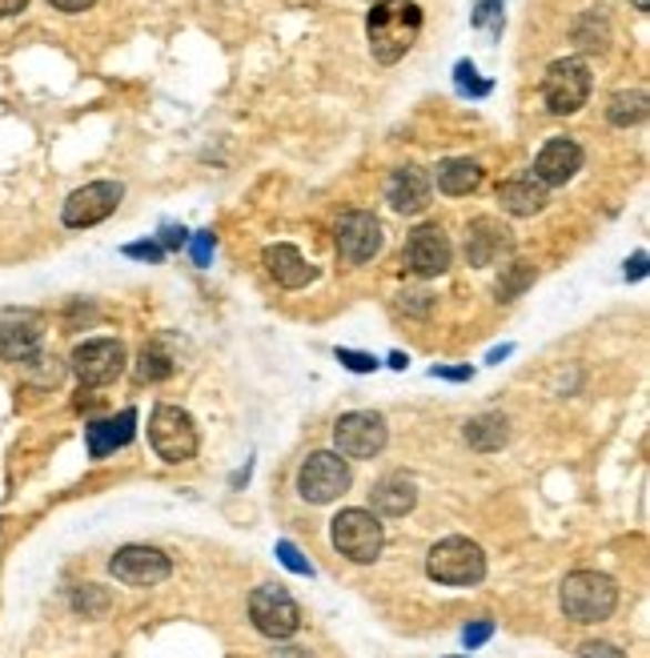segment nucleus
I'll return each instance as SVG.
<instances>
[{
	"instance_id": "37998d69",
	"label": "nucleus",
	"mask_w": 650,
	"mask_h": 658,
	"mask_svg": "<svg viewBox=\"0 0 650 658\" xmlns=\"http://www.w3.org/2000/svg\"><path fill=\"white\" fill-rule=\"evenodd\" d=\"M634 9H639V12H647V9H650V0H634Z\"/></svg>"
},
{
	"instance_id": "6ab92c4d",
	"label": "nucleus",
	"mask_w": 650,
	"mask_h": 658,
	"mask_svg": "<svg viewBox=\"0 0 650 658\" xmlns=\"http://www.w3.org/2000/svg\"><path fill=\"white\" fill-rule=\"evenodd\" d=\"M414 502H418V490H414V482L406 474H386L369 490V510L378 514V518H402V514L414 510Z\"/></svg>"
},
{
	"instance_id": "4be33fe9",
	"label": "nucleus",
	"mask_w": 650,
	"mask_h": 658,
	"mask_svg": "<svg viewBox=\"0 0 650 658\" xmlns=\"http://www.w3.org/2000/svg\"><path fill=\"white\" fill-rule=\"evenodd\" d=\"M498 201H502V210L515 213V217H535L546 205V185L535 173H530V178H515L498 189Z\"/></svg>"
},
{
	"instance_id": "aec40b11",
	"label": "nucleus",
	"mask_w": 650,
	"mask_h": 658,
	"mask_svg": "<svg viewBox=\"0 0 650 658\" xmlns=\"http://www.w3.org/2000/svg\"><path fill=\"white\" fill-rule=\"evenodd\" d=\"M133 429H136V414H133V409H121L116 418L93 422V426L84 429L89 454H93V458H109L116 446H129V442H133Z\"/></svg>"
},
{
	"instance_id": "c85d7f7f",
	"label": "nucleus",
	"mask_w": 650,
	"mask_h": 658,
	"mask_svg": "<svg viewBox=\"0 0 650 658\" xmlns=\"http://www.w3.org/2000/svg\"><path fill=\"white\" fill-rule=\"evenodd\" d=\"M474 29H490L494 37L502 32V0H478L474 9Z\"/></svg>"
},
{
	"instance_id": "dca6fc26",
	"label": "nucleus",
	"mask_w": 650,
	"mask_h": 658,
	"mask_svg": "<svg viewBox=\"0 0 650 658\" xmlns=\"http://www.w3.org/2000/svg\"><path fill=\"white\" fill-rule=\"evenodd\" d=\"M510 250H515V237H510V230H506L502 221L478 217L470 225V233H466V262L478 265V270L502 262Z\"/></svg>"
},
{
	"instance_id": "f257e3e1",
	"label": "nucleus",
	"mask_w": 650,
	"mask_h": 658,
	"mask_svg": "<svg viewBox=\"0 0 650 658\" xmlns=\"http://www.w3.org/2000/svg\"><path fill=\"white\" fill-rule=\"evenodd\" d=\"M422 32V9L414 0H374L366 17L369 53L378 64H398Z\"/></svg>"
},
{
	"instance_id": "bb28decb",
	"label": "nucleus",
	"mask_w": 650,
	"mask_h": 658,
	"mask_svg": "<svg viewBox=\"0 0 650 658\" xmlns=\"http://www.w3.org/2000/svg\"><path fill=\"white\" fill-rule=\"evenodd\" d=\"M530 282H535V270H530V265H526V262L506 265L502 282H498V297H502V302H515L518 293H522Z\"/></svg>"
},
{
	"instance_id": "f8f14e48",
	"label": "nucleus",
	"mask_w": 650,
	"mask_h": 658,
	"mask_svg": "<svg viewBox=\"0 0 650 658\" xmlns=\"http://www.w3.org/2000/svg\"><path fill=\"white\" fill-rule=\"evenodd\" d=\"M109 575L125 586H161L173 575V566L158 546H121L109 558Z\"/></svg>"
},
{
	"instance_id": "1a4fd4ad",
	"label": "nucleus",
	"mask_w": 650,
	"mask_h": 658,
	"mask_svg": "<svg viewBox=\"0 0 650 658\" xmlns=\"http://www.w3.org/2000/svg\"><path fill=\"white\" fill-rule=\"evenodd\" d=\"M386 422L382 414H369V409H354V414H342L334 426V442L342 449V458H378L386 449Z\"/></svg>"
},
{
	"instance_id": "412c9836",
	"label": "nucleus",
	"mask_w": 650,
	"mask_h": 658,
	"mask_svg": "<svg viewBox=\"0 0 650 658\" xmlns=\"http://www.w3.org/2000/svg\"><path fill=\"white\" fill-rule=\"evenodd\" d=\"M265 270H270L273 282L285 285V290H302V285L314 282V265L305 262L294 245H285V241L265 250Z\"/></svg>"
},
{
	"instance_id": "2f4dec72",
	"label": "nucleus",
	"mask_w": 650,
	"mask_h": 658,
	"mask_svg": "<svg viewBox=\"0 0 650 658\" xmlns=\"http://www.w3.org/2000/svg\"><path fill=\"white\" fill-rule=\"evenodd\" d=\"M277 558H282V563L290 566V570H294V575H314V566L305 563V558H302V550H297L294 543H277Z\"/></svg>"
},
{
	"instance_id": "9d476101",
	"label": "nucleus",
	"mask_w": 650,
	"mask_h": 658,
	"mask_svg": "<svg viewBox=\"0 0 650 658\" xmlns=\"http://www.w3.org/2000/svg\"><path fill=\"white\" fill-rule=\"evenodd\" d=\"M121 198H125V189L116 181H93V185L77 189L73 198L64 201L61 217L69 230H89V225H101L105 217H113Z\"/></svg>"
},
{
	"instance_id": "a211bd4d",
	"label": "nucleus",
	"mask_w": 650,
	"mask_h": 658,
	"mask_svg": "<svg viewBox=\"0 0 650 658\" xmlns=\"http://www.w3.org/2000/svg\"><path fill=\"white\" fill-rule=\"evenodd\" d=\"M430 193H434L430 173H426V169H418V165L398 169V173L389 178V185H386V201L398 213H406V217H414V213L426 210V205H430Z\"/></svg>"
},
{
	"instance_id": "72a5a7b5",
	"label": "nucleus",
	"mask_w": 650,
	"mask_h": 658,
	"mask_svg": "<svg viewBox=\"0 0 650 658\" xmlns=\"http://www.w3.org/2000/svg\"><path fill=\"white\" fill-rule=\"evenodd\" d=\"M494 635V622H474V627H466V630H461V642H466V647H483V642H486V638H490Z\"/></svg>"
},
{
	"instance_id": "20e7f679",
	"label": "nucleus",
	"mask_w": 650,
	"mask_h": 658,
	"mask_svg": "<svg viewBox=\"0 0 650 658\" xmlns=\"http://www.w3.org/2000/svg\"><path fill=\"white\" fill-rule=\"evenodd\" d=\"M329 538H334L337 550L357 566L374 563L382 554V546H386L382 518L374 510H362V506H349V510L337 514L334 523H329Z\"/></svg>"
},
{
	"instance_id": "393cba45",
	"label": "nucleus",
	"mask_w": 650,
	"mask_h": 658,
	"mask_svg": "<svg viewBox=\"0 0 650 658\" xmlns=\"http://www.w3.org/2000/svg\"><path fill=\"white\" fill-rule=\"evenodd\" d=\"M607 117H610V125H619V129L639 125L642 117H647V93H615L607 105Z\"/></svg>"
},
{
	"instance_id": "c756f323",
	"label": "nucleus",
	"mask_w": 650,
	"mask_h": 658,
	"mask_svg": "<svg viewBox=\"0 0 650 658\" xmlns=\"http://www.w3.org/2000/svg\"><path fill=\"white\" fill-rule=\"evenodd\" d=\"M454 81H458L461 93H470V97H486V93H490V81H478V69H474L470 61H461L458 69H454Z\"/></svg>"
},
{
	"instance_id": "7ed1b4c3",
	"label": "nucleus",
	"mask_w": 650,
	"mask_h": 658,
	"mask_svg": "<svg viewBox=\"0 0 650 658\" xmlns=\"http://www.w3.org/2000/svg\"><path fill=\"white\" fill-rule=\"evenodd\" d=\"M426 575L438 586H478L486 578V554L470 538H441L426 558Z\"/></svg>"
},
{
	"instance_id": "4c0bfd02",
	"label": "nucleus",
	"mask_w": 650,
	"mask_h": 658,
	"mask_svg": "<svg viewBox=\"0 0 650 658\" xmlns=\"http://www.w3.org/2000/svg\"><path fill=\"white\" fill-rule=\"evenodd\" d=\"M49 4L61 12H84V9H93L97 0H49Z\"/></svg>"
},
{
	"instance_id": "39448f33",
	"label": "nucleus",
	"mask_w": 650,
	"mask_h": 658,
	"mask_svg": "<svg viewBox=\"0 0 650 658\" xmlns=\"http://www.w3.org/2000/svg\"><path fill=\"white\" fill-rule=\"evenodd\" d=\"M590 64L578 61V57H567V61H555L550 69H546L542 77V101L546 109L555 117H570L578 113V109L587 105L590 97Z\"/></svg>"
},
{
	"instance_id": "423d86ee",
	"label": "nucleus",
	"mask_w": 650,
	"mask_h": 658,
	"mask_svg": "<svg viewBox=\"0 0 650 658\" xmlns=\"http://www.w3.org/2000/svg\"><path fill=\"white\" fill-rule=\"evenodd\" d=\"M149 442H153L161 462L181 466L197 454V426L181 406H158L149 418Z\"/></svg>"
},
{
	"instance_id": "b1692460",
	"label": "nucleus",
	"mask_w": 650,
	"mask_h": 658,
	"mask_svg": "<svg viewBox=\"0 0 650 658\" xmlns=\"http://www.w3.org/2000/svg\"><path fill=\"white\" fill-rule=\"evenodd\" d=\"M466 442H470L474 449H483V454L502 449L506 442H510V422H506L502 414H483V418L466 422Z\"/></svg>"
},
{
	"instance_id": "473e14b6",
	"label": "nucleus",
	"mask_w": 650,
	"mask_h": 658,
	"mask_svg": "<svg viewBox=\"0 0 650 658\" xmlns=\"http://www.w3.org/2000/svg\"><path fill=\"white\" fill-rule=\"evenodd\" d=\"M129 257H136V262H161L165 257V250H161L158 241H136V245H125Z\"/></svg>"
},
{
	"instance_id": "a878e982",
	"label": "nucleus",
	"mask_w": 650,
	"mask_h": 658,
	"mask_svg": "<svg viewBox=\"0 0 650 658\" xmlns=\"http://www.w3.org/2000/svg\"><path fill=\"white\" fill-rule=\"evenodd\" d=\"M173 374V362H169V354L161 350V345H145L141 350V357H136V377L141 382H161V377Z\"/></svg>"
},
{
	"instance_id": "79ce46f5",
	"label": "nucleus",
	"mask_w": 650,
	"mask_h": 658,
	"mask_svg": "<svg viewBox=\"0 0 650 658\" xmlns=\"http://www.w3.org/2000/svg\"><path fill=\"white\" fill-rule=\"evenodd\" d=\"M273 658H309V650L305 647H282Z\"/></svg>"
},
{
	"instance_id": "f3484780",
	"label": "nucleus",
	"mask_w": 650,
	"mask_h": 658,
	"mask_svg": "<svg viewBox=\"0 0 650 658\" xmlns=\"http://www.w3.org/2000/svg\"><path fill=\"white\" fill-rule=\"evenodd\" d=\"M578 169H582V145L570 141V136L546 141L542 153L535 158V178L542 181V185H567Z\"/></svg>"
},
{
	"instance_id": "2eb2a0df",
	"label": "nucleus",
	"mask_w": 650,
	"mask_h": 658,
	"mask_svg": "<svg viewBox=\"0 0 650 658\" xmlns=\"http://www.w3.org/2000/svg\"><path fill=\"white\" fill-rule=\"evenodd\" d=\"M450 237L441 233V225H418L406 241V262L418 277H438L450 270Z\"/></svg>"
},
{
	"instance_id": "6e6552de",
	"label": "nucleus",
	"mask_w": 650,
	"mask_h": 658,
	"mask_svg": "<svg viewBox=\"0 0 650 658\" xmlns=\"http://www.w3.org/2000/svg\"><path fill=\"white\" fill-rule=\"evenodd\" d=\"M250 618L265 638H290L302 630V606L285 586H257L250 595Z\"/></svg>"
},
{
	"instance_id": "f704fd0d",
	"label": "nucleus",
	"mask_w": 650,
	"mask_h": 658,
	"mask_svg": "<svg viewBox=\"0 0 650 658\" xmlns=\"http://www.w3.org/2000/svg\"><path fill=\"white\" fill-rule=\"evenodd\" d=\"M578 658H627L615 642H587V647L578 650Z\"/></svg>"
},
{
	"instance_id": "ea45409f",
	"label": "nucleus",
	"mask_w": 650,
	"mask_h": 658,
	"mask_svg": "<svg viewBox=\"0 0 650 658\" xmlns=\"http://www.w3.org/2000/svg\"><path fill=\"white\" fill-rule=\"evenodd\" d=\"M642 273H647V253H634V262H627V277H634V282H639Z\"/></svg>"
},
{
	"instance_id": "4468645a",
	"label": "nucleus",
	"mask_w": 650,
	"mask_h": 658,
	"mask_svg": "<svg viewBox=\"0 0 650 658\" xmlns=\"http://www.w3.org/2000/svg\"><path fill=\"white\" fill-rule=\"evenodd\" d=\"M382 250V221L366 210H354L337 221V253L346 265L369 262Z\"/></svg>"
},
{
	"instance_id": "cd10ccee",
	"label": "nucleus",
	"mask_w": 650,
	"mask_h": 658,
	"mask_svg": "<svg viewBox=\"0 0 650 658\" xmlns=\"http://www.w3.org/2000/svg\"><path fill=\"white\" fill-rule=\"evenodd\" d=\"M73 606L81 610L84 618H97V615H105L109 610V595L105 590H97V586H84V590H77L73 595Z\"/></svg>"
},
{
	"instance_id": "e433bc0d",
	"label": "nucleus",
	"mask_w": 650,
	"mask_h": 658,
	"mask_svg": "<svg viewBox=\"0 0 650 658\" xmlns=\"http://www.w3.org/2000/svg\"><path fill=\"white\" fill-rule=\"evenodd\" d=\"M185 241H190V237H185V230H181V225H165L158 245H161V250H181Z\"/></svg>"
},
{
	"instance_id": "c9c22d12",
	"label": "nucleus",
	"mask_w": 650,
	"mask_h": 658,
	"mask_svg": "<svg viewBox=\"0 0 650 658\" xmlns=\"http://www.w3.org/2000/svg\"><path fill=\"white\" fill-rule=\"evenodd\" d=\"M210 253H213V233H197L193 237V262L210 265Z\"/></svg>"
},
{
	"instance_id": "58836bf2",
	"label": "nucleus",
	"mask_w": 650,
	"mask_h": 658,
	"mask_svg": "<svg viewBox=\"0 0 650 658\" xmlns=\"http://www.w3.org/2000/svg\"><path fill=\"white\" fill-rule=\"evenodd\" d=\"M21 9H29V0H0V21H4V17H17Z\"/></svg>"
},
{
	"instance_id": "7c9ffc66",
	"label": "nucleus",
	"mask_w": 650,
	"mask_h": 658,
	"mask_svg": "<svg viewBox=\"0 0 650 658\" xmlns=\"http://www.w3.org/2000/svg\"><path fill=\"white\" fill-rule=\"evenodd\" d=\"M337 362L346 370H354V374H374L378 370V362L369 354H357V350H337Z\"/></svg>"
},
{
	"instance_id": "5701e85b",
	"label": "nucleus",
	"mask_w": 650,
	"mask_h": 658,
	"mask_svg": "<svg viewBox=\"0 0 650 658\" xmlns=\"http://www.w3.org/2000/svg\"><path fill=\"white\" fill-rule=\"evenodd\" d=\"M483 185V165L470 158H454L438 165V189L446 198H466L474 189Z\"/></svg>"
},
{
	"instance_id": "f03ea898",
	"label": "nucleus",
	"mask_w": 650,
	"mask_h": 658,
	"mask_svg": "<svg viewBox=\"0 0 650 658\" xmlns=\"http://www.w3.org/2000/svg\"><path fill=\"white\" fill-rule=\"evenodd\" d=\"M558 598H562V615L575 618V622H602L619 606V586L598 570H578L562 583Z\"/></svg>"
},
{
	"instance_id": "9b49d317",
	"label": "nucleus",
	"mask_w": 650,
	"mask_h": 658,
	"mask_svg": "<svg viewBox=\"0 0 650 658\" xmlns=\"http://www.w3.org/2000/svg\"><path fill=\"white\" fill-rule=\"evenodd\" d=\"M125 370V345L113 337H93L73 350V374L81 377V386H109Z\"/></svg>"
},
{
	"instance_id": "a19ab883",
	"label": "nucleus",
	"mask_w": 650,
	"mask_h": 658,
	"mask_svg": "<svg viewBox=\"0 0 650 658\" xmlns=\"http://www.w3.org/2000/svg\"><path fill=\"white\" fill-rule=\"evenodd\" d=\"M434 377H450V382H466L470 370H434Z\"/></svg>"
},
{
	"instance_id": "0eeeda50",
	"label": "nucleus",
	"mask_w": 650,
	"mask_h": 658,
	"mask_svg": "<svg viewBox=\"0 0 650 658\" xmlns=\"http://www.w3.org/2000/svg\"><path fill=\"white\" fill-rule=\"evenodd\" d=\"M349 466L342 454H329V449H317L309 458L302 462L297 470V490H302L305 502L314 506H325V502H337L342 494L349 490Z\"/></svg>"
},
{
	"instance_id": "ddd939ff",
	"label": "nucleus",
	"mask_w": 650,
	"mask_h": 658,
	"mask_svg": "<svg viewBox=\"0 0 650 658\" xmlns=\"http://www.w3.org/2000/svg\"><path fill=\"white\" fill-rule=\"evenodd\" d=\"M44 342V317L32 310L0 314V357L4 362H32Z\"/></svg>"
}]
</instances>
